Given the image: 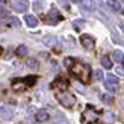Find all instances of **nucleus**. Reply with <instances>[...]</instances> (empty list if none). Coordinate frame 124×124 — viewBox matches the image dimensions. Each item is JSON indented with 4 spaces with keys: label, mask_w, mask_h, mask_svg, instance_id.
<instances>
[{
    "label": "nucleus",
    "mask_w": 124,
    "mask_h": 124,
    "mask_svg": "<svg viewBox=\"0 0 124 124\" xmlns=\"http://www.w3.org/2000/svg\"><path fill=\"white\" fill-rule=\"evenodd\" d=\"M71 73L83 83H88L91 78V67L86 63H75L71 67Z\"/></svg>",
    "instance_id": "f257e3e1"
},
{
    "label": "nucleus",
    "mask_w": 124,
    "mask_h": 124,
    "mask_svg": "<svg viewBox=\"0 0 124 124\" xmlns=\"http://www.w3.org/2000/svg\"><path fill=\"white\" fill-rule=\"evenodd\" d=\"M60 103L63 107H67V108H71L73 107V104L76 103V98L73 94H71V93H61V94L57 96Z\"/></svg>",
    "instance_id": "f03ea898"
},
{
    "label": "nucleus",
    "mask_w": 124,
    "mask_h": 124,
    "mask_svg": "<svg viewBox=\"0 0 124 124\" xmlns=\"http://www.w3.org/2000/svg\"><path fill=\"white\" fill-rule=\"evenodd\" d=\"M11 8L17 13H25L29 9L27 0H11Z\"/></svg>",
    "instance_id": "7ed1b4c3"
},
{
    "label": "nucleus",
    "mask_w": 124,
    "mask_h": 124,
    "mask_svg": "<svg viewBox=\"0 0 124 124\" xmlns=\"http://www.w3.org/2000/svg\"><path fill=\"white\" fill-rule=\"evenodd\" d=\"M79 41H81L82 46H83L86 50H92L93 47H94V39H93L92 36H89V35H87V34L82 35Z\"/></svg>",
    "instance_id": "20e7f679"
},
{
    "label": "nucleus",
    "mask_w": 124,
    "mask_h": 124,
    "mask_svg": "<svg viewBox=\"0 0 124 124\" xmlns=\"http://www.w3.org/2000/svg\"><path fill=\"white\" fill-rule=\"evenodd\" d=\"M61 19H62V17H61L60 11H58L57 9H51L50 11H48V14H47V20H48L50 23H52V24L60 21Z\"/></svg>",
    "instance_id": "39448f33"
},
{
    "label": "nucleus",
    "mask_w": 124,
    "mask_h": 124,
    "mask_svg": "<svg viewBox=\"0 0 124 124\" xmlns=\"http://www.w3.org/2000/svg\"><path fill=\"white\" fill-rule=\"evenodd\" d=\"M0 117H1L3 119H5V120H10L14 117V112L9 107L3 106V107H0Z\"/></svg>",
    "instance_id": "423d86ee"
},
{
    "label": "nucleus",
    "mask_w": 124,
    "mask_h": 124,
    "mask_svg": "<svg viewBox=\"0 0 124 124\" xmlns=\"http://www.w3.org/2000/svg\"><path fill=\"white\" fill-rule=\"evenodd\" d=\"M107 4L109 5L110 9L114 10V11H117V13H119V14H124L123 6H122L118 1H116V0H107Z\"/></svg>",
    "instance_id": "0eeeda50"
},
{
    "label": "nucleus",
    "mask_w": 124,
    "mask_h": 124,
    "mask_svg": "<svg viewBox=\"0 0 124 124\" xmlns=\"http://www.w3.org/2000/svg\"><path fill=\"white\" fill-rule=\"evenodd\" d=\"M67 87H68V82H67L66 79H62V78L56 79L54 83H52V88H58V89H61V91L67 89Z\"/></svg>",
    "instance_id": "6e6552de"
},
{
    "label": "nucleus",
    "mask_w": 124,
    "mask_h": 124,
    "mask_svg": "<svg viewBox=\"0 0 124 124\" xmlns=\"http://www.w3.org/2000/svg\"><path fill=\"white\" fill-rule=\"evenodd\" d=\"M57 37H55V36H45L44 39H42V42L46 45V46H50V47H54V46H56L57 45Z\"/></svg>",
    "instance_id": "1a4fd4ad"
},
{
    "label": "nucleus",
    "mask_w": 124,
    "mask_h": 124,
    "mask_svg": "<svg viewBox=\"0 0 124 124\" xmlns=\"http://www.w3.org/2000/svg\"><path fill=\"white\" fill-rule=\"evenodd\" d=\"M25 21H26L27 26H30V27L37 26V19L34 15H25Z\"/></svg>",
    "instance_id": "9d476101"
},
{
    "label": "nucleus",
    "mask_w": 124,
    "mask_h": 124,
    "mask_svg": "<svg viewBox=\"0 0 124 124\" xmlns=\"http://www.w3.org/2000/svg\"><path fill=\"white\" fill-rule=\"evenodd\" d=\"M48 118H50L48 113L45 112V110H40L36 114V120L37 122H46V120H48Z\"/></svg>",
    "instance_id": "9b49d317"
},
{
    "label": "nucleus",
    "mask_w": 124,
    "mask_h": 124,
    "mask_svg": "<svg viewBox=\"0 0 124 124\" xmlns=\"http://www.w3.org/2000/svg\"><path fill=\"white\" fill-rule=\"evenodd\" d=\"M112 57H113V60L117 61V62H123V61H124V54L122 52V51H119V50L113 51Z\"/></svg>",
    "instance_id": "f8f14e48"
},
{
    "label": "nucleus",
    "mask_w": 124,
    "mask_h": 124,
    "mask_svg": "<svg viewBox=\"0 0 124 124\" xmlns=\"http://www.w3.org/2000/svg\"><path fill=\"white\" fill-rule=\"evenodd\" d=\"M106 88H107V91H109L112 93H116L117 89H118V83H117V82H109V81H107L106 82Z\"/></svg>",
    "instance_id": "ddd939ff"
},
{
    "label": "nucleus",
    "mask_w": 124,
    "mask_h": 124,
    "mask_svg": "<svg viewBox=\"0 0 124 124\" xmlns=\"http://www.w3.org/2000/svg\"><path fill=\"white\" fill-rule=\"evenodd\" d=\"M101 63L104 68H110L112 67V60H110L109 56H103L101 58Z\"/></svg>",
    "instance_id": "4468645a"
},
{
    "label": "nucleus",
    "mask_w": 124,
    "mask_h": 124,
    "mask_svg": "<svg viewBox=\"0 0 124 124\" xmlns=\"http://www.w3.org/2000/svg\"><path fill=\"white\" fill-rule=\"evenodd\" d=\"M15 54H16L17 56H20V57H23V56H26V55H27V47H26L25 45H20V46H19V47L16 48Z\"/></svg>",
    "instance_id": "2eb2a0df"
},
{
    "label": "nucleus",
    "mask_w": 124,
    "mask_h": 124,
    "mask_svg": "<svg viewBox=\"0 0 124 124\" xmlns=\"http://www.w3.org/2000/svg\"><path fill=\"white\" fill-rule=\"evenodd\" d=\"M26 65H27V67H29V68H31V70H37V68H39V63H37V61H36V60H34V58L27 60V61H26Z\"/></svg>",
    "instance_id": "dca6fc26"
},
{
    "label": "nucleus",
    "mask_w": 124,
    "mask_h": 124,
    "mask_svg": "<svg viewBox=\"0 0 124 124\" xmlns=\"http://www.w3.org/2000/svg\"><path fill=\"white\" fill-rule=\"evenodd\" d=\"M9 24L11 25V26H14V27H19L20 25H21V23H20V20H19V19H16V17H10V20H9Z\"/></svg>",
    "instance_id": "f3484780"
},
{
    "label": "nucleus",
    "mask_w": 124,
    "mask_h": 124,
    "mask_svg": "<svg viewBox=\"0 0 124 124\" xmlns=\"http://www.w3.org/2000/svg\"><path fill=\"white\" fill-rule=\"evenodd\" d=\"M8 17H9V13L6 11L3 6H0V19L5 20V19H8Z\"/></svg>",
    "instance_id": "a211bd4d"
},
{
    "label": "nucleus",
    "mask_w": 124,
    "mask_h": 124,
    "mask_svg": "<svg viewBox=\"0 0 124 124\" xmlns=\"http://www.w3.org/2000/svg\"><path fill=\"white\" fill-rule=\"evenodd\" d=\"M93 78H94V79H97V81H101V79L103 78V72H102L101 70H97V71H94V75H93Z\"/></svg>",
    "instance_id": "6ab92c4d"
},
{
    "label": "nucleus",
    "mask_w": 124,
    "mask_h": 124,
    "mask_svg": "<svg viewBox=\"0 0 124 124\" xmlns=\"http://www.w3.org/2000/svg\"><path fill=\"white\" fill-rule=\"evenodd\" d=\"M107 81H109V82H117V83H118V77L114 76V75H112V73H108L107 75Z\"/></svg>",
    "instance_id": "aec40b11"
},
{
    "label": "nucleus",
    "mask_w": 124,
    "mask_h": 124,
    "mask_svg": "<svg viewBox=\"0 0 124 124\" xmlns=\"http://www.w3.org/2000/svg\"><path fill=\"white\" fill-rule=\"evenodd\" d=\"M34 9L36 11H40L41 9H42V1H35L34 3Z\"/></svg>",
    "instance_id": "412c9836"
},
{
    "label": "nucleus",
    "mask_w": 124,
    "mask_h": 124,
    "mask_svg": "<svg viewBox=\"0 0 124 124\" xmlns=\"http://www.w3.org/2000/svg\"><path fill=\"white\" fill-rule=\"evenodd\" d=\"M65 66L66 67H72V66H73V60L70 58V57L65 58Z\"/></svg>",
    "instance_id": "4be33fe9"
},
{
    "label": "nucleus",
    "mask_w": 124,
    "mask_h": 124,
    "mask_svg": "<svg viewBox=\"0 0 124 124\" xmlns=\"http://www.w3.org/2000/svg\"><path fill=\"white\" fill-rule=\"evenodd\" d=\"M106 119L107 120H116V117L113 116V113H108V114L106 116Z\"/></svg>",
    "instance_id": "5701e85b"
},
{
    "label": "nucleus",
    "mask_w": 124,
    "mask_h": 124,
    "mask_svg": "<svg viewBox=\"0 0 124 124\" xmlns=\"http://www.w3.org/2000/svg\"><path fill=\"white\" fill-rule=\"evenodd\" d=\"M117 72H118V73H122L124 76V67H118L117 68Z\"/></svg>",
    "instance_id": "b1692460"
},
{
    "label": "nucleus",
    "mask_w": 124,
    "mask_h": 124,
    "mask_svg": "<svg viewBox=\"0 0 124 124\" xmlns=\"http://www.w3.org/2000/svg\"><path fill=\"white\" fill-rule=\"evenodd\" d=\"M120 27L123 29V31H124V24H120Z\"/></svg>",
    "instance_id": "393cba45"
},
{
    "label": "nucleus",
    "mask_w": 124,
    "mask_h": 124,
    "mask_svg": "<svg viewBox=\"0 0 124 124\" xmlns=\"http://www.w3.org/2000/svg\"><path fill=\"white\" fill-rule=\"evenodd\" d=\"M6 0H0V4H3V3H5Z\"/></svg>",
    "instance_id": "a878e982"
},
{
    "label": "nucleus",
    "mask_w": 124,
    "mask_h": 124,
    "mask_svg": "<svg viewBox=\"0 0 124 124\" xmlns=\"http://www.w3.org/2000/svg\"><path fill=\"white\" fill-rule=\"evenodd\" d=\"M1 52H3V48H1V47H0V54H1Z\"/></svg>",
    "instance_id": "bb28decb"
},
{
    "label": "nucleus",
    "mask_w": 124,
    "mask_h": 124,
    "mask_svg": "<svg viewBox=\"0 0 124 124\" xmlns=\"http://www.w3.org/2000/svg\"><path fill=\"white\" fill-rule=\"evenodd\" d=\"M73 1H82V0H73Z\"/></svg>",
    "instance_id": "cd10ccee"
},
{
    "label": "nucleus",
    "mask_w": 124,
    "mask_h": 124,
    "mask_svg": "<svg viewBox=\"0 0 124 124\" xmlns=\"http://www.w3.org/2000/svg\"><path fill=\"white\" fill-rule=\"evenodd\" d=\"M123 107H124V102H123Z\"/></svg>",
    "instance_id": "c85d7f7f"
}]
</instances>
